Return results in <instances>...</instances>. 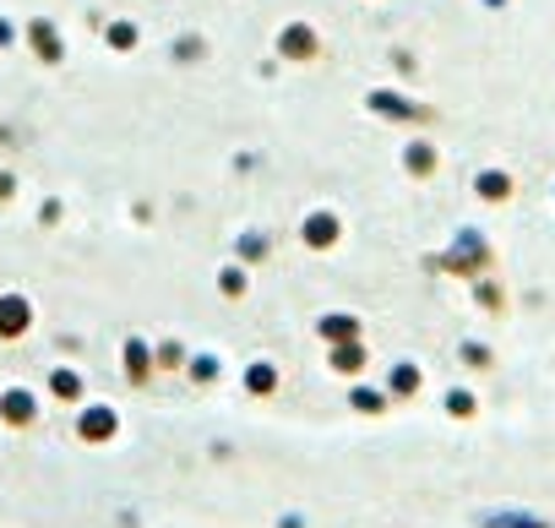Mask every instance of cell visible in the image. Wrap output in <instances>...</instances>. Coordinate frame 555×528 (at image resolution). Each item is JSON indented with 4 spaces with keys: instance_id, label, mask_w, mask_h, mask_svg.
I'll return each instance as SVG.
<instances>
[]
</instances>
